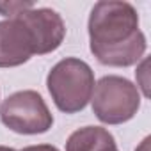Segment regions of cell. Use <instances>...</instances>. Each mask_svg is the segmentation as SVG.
I'll return each mask as SVG.
<instances>
[{
	"label": "cell",
	"instance_id": "cell-2",
	"mask_svg": "<svg viewBox=\"0 0 151 151\" xmlns=\"http://www.w3.org/2000/svg\"><path fill=\"white\" fill-rule=\"evenodd\" d=\"M94 84L93 68L78 57L59 60L46 77L48 93L55 107L64 114L82 112L91 101Z\"/></svg>",
	"mask_w": 151,
	"mask_h": 151
},
{
	"label": "cell",
	"instance_id": "cell-8",
	"mask_svg": "<svg viewBox=\"0 0 151 151\" xmlns=\"http://www.w3.org/2000/svg\"><path fill=\"white\" fill-rule=\"evenodd\" d=\"M32 7H34V2H30V0H14V2L9 0V2H0V14L6 18H14L20 13Z\"/></svg>",
	"mask_w": 151,
	"mask_h": 151
},
{
	"label": "cell",
	"instance_id": "cell-11",
	"mask_svg": "<svg viewBox=\"0 0 151 151\" xmlns=\"http://www.w3.org/2000/svg\"><path fill=\"white\" fill-rule=\"evenodd\" d=\"M149 140H151V137H146V139L140 142V146H139L135 151H149Z\"/></svg>",
	"mask_w": 151,
	"mask_h": 151
},
{
	"label": "cell",
	"instance_id": "cell-3",
	"mask_svg": "<svg viewBox=\"0 0 151 151\" xmlns=\"http://www.w3.org/2000/svg\"><path fill=\"white\" fill-rule=\"evenodd\" d=\"M91 107L103 124H123L139 112L140 91L124 77L105 75L94 84Z\"/></svg>",
	"mask_w": 151,
	"mask_h": 151
},
{
	"label": "cell",
	"instance_id": "cell-12",
	"mask_svg": "<svg viewBox=\"0 0 151 151\" xmlns=\"http://www.w3.org/2000/svg\"><path fill=\"white\" fill-rule=\"evenodd\" d=\"M0 151H18L14 147H7V146H0Z\"/></svg>",
	"mask_w": 151,
	"mask_h": 151
},
{
	"label": "cell",
	"instance_id": "cell-10",
	"mask_svg": "<svg viewBox=\"0 0 151 151\" xmlns=\"http://www.w3.org/2000/svg\"><path fill=\"white\" fill-rule=\"evenodd\" d=\"M20 151H60V149L52 144H36V146H25Z\"/></svg>",
	"mask_w": 151,
	"mask_h": 151
},
{
	"label": "cell",
	"instance_id": "cell-5",
	"mask_svg": "<svg viewBox=\"0 0 151 151\" xmlns=\"http://www.w3.org/2000/svg\"><path fill=\"white\" fill-rule=\"evenodd\" d=\"M32 36L34 55L55 52L66 37V23L62 16L50 7H32L18 14Z\"/></svg>",
	"mask_w": 151,
	"mask_h": 151
},
{
	"label": "cell",
	"instance_id": "cell-9",
	"mask_svg": "<svg viewBox=\"0 0 151 151\" xmlns=\"http://www.w3.org/2000/svg\"><path fill=\"white\" fill-rule=\"evenodd\" d=\"M149 68V59L142 57V60L137 64V71H135V77H137V89L142 91L144 98H149V78H147V71Z\"/></svg>",
	"mask_w": 151,
	"mask_h": 151
},
{
	"label": "cell",
	"instance_id": "cell-6",
	"mask_svg": "<svg viewBox=\"0 0 151 151\" xmlns=\"http://www.w3.org/2000/svg\"><path fill=\"white\" fill-rule=\"evenodd\" d=\"M34 43L25 23L14 16L0 22V68H16L30 60Z\"/></svg>",
	"mask_w": 151,
	"mask_h": 151
},
{
	"label": "cell",
	"instance_id": "cell-4",
	"mask_svg": "<svg viewBox=\"0 0 151 151\" xmlns=\"http://www.w3.org/2000/svg\"><path fill=\"white\" fill-rule=\"evenodd\" d=\"M0 121L20 135L46 133L53 124V116L37 91L25 89L9 94L0 105Z\"/></svg>",
	"mask_w": 151,
	"mask_h": 151
},
{
	"label": "cell",
	"instance_id": "cell-1",
	"mask_svg": "<svg viewBox=\"0 0 151 151\" xmlns=\"http://www.w3.org/2000/svg\"><path fill=\"white\" fill-rule=\"evenodd\" d=\"M87 32L91 53L103 66L128 68L146 55L147 41L139 29V13L130 2H96L89 14Z\"/></svg>",
	"mask_w": 151,
	"mask_h": 151
},
{
	"label": "cell",
	"instance_id": "cell-7",
	"mask_svg": "<svg viewBox=\"0 0 151 151\" xmlns=\"http://www.w3.org/2000/svg\"><path fill=\"white\" fill-rule=\"evenodd\" d=\"M66 151H117V144L107 128L84 126L68 137Z\"/></svg>",
	"mask_w": 151,
	"mask_h": 151
}]
</instances>
